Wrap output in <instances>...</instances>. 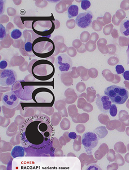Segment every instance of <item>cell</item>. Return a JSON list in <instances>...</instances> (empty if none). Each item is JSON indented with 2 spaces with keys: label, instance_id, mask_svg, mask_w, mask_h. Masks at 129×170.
Here are the masks:
<instances>
[{
  "label": "cell",
  "instance_id": "1",
  "mask_svg": "<svg viewBox=\"0 0 129 170\" xmlns=\"http://www.w3.org/2000/svg\"><path fill=\"white\" fill-rule=\"evenodd\" d=\"M20 131L22 145L40 148L49 143L53 128L49 117L42 114L27 118L20 127Z\"/></svg>",
  "mask_w": 129,
  "mask_h": 170
},
{
  "label": "cell",
  "instance_id": "2",
  "mask_svg": "<svg viewBox=\"0 0 129 170\" xmlns=\"http://www.w3.org/2000/svg\"><path fill=\"white\" fill-rule=\"evenodd\" d=\"M33 76L40 80H46L51 78L55 73L53 64L47 60H36L31 67Z\"/></svg>",
  "mask_w": 129,
  "mask_h": 170
},
{
  "label": "cell",
  "instance_id": "3",
  "mask_svg": "<svg viewBox=\"0 0 129 170\" xmlns=\"http://www.w3.org/2000/svg\"><path fill=\"white\" fill-rule=\"evenodd\" d=\"M54 42L48 38L43 37L36 39L33 42V53L39 57H49L54 52Z\"/></svg>",
  "mask_w": 129,
  "mask_h": 170
},
{
  "label": "cell",
  "instance_id": "4",
  "mask_svg": "<svg viewBox=\"0 0 129 170\" xmlns=\"http://www.w3.org/2000/svg\"><path fill=\"white\" fill-rule=\"evenodd\" d=\"M104 94L114 104H124L129 97V92L125 88L112 85L105 89Z\"/></svg>",
  "mask_w": 129,
  "mask_h": 170
},
{
  "label": "cell",
  "instance_id": "5",
  "mask_svg": "<svg viewBox=\"0 0 129 170\" xmlns=\"http://www.w3.org/2000/svg\"><path fill=\"white\" fill-rule=\"evenodd\" d=\"M34 87L30 85L24 80H19L13 85L11 91L14 92L20 99L29 101L32 99V95Z\"/></svg>",
  "mask_w": 129,
  "mask_h": 170
},
{
  "label": "cell",
  "instance_id": "6",
  "mask_svg": "<svg viewBox=\"0 0 129 170\" xmlns=\"http://www.w3.org/2000/svg\"><path fill=\"white\" fill-rule=\"evenodd\" d=\"M32 98L36 103L52 106L55 101L54 95L50 90L40 88L35 90L32 94Z\"/></svg>",
  "mask_w": 129,
  "mask_h": 170
},
{
  "label": "cell",
  "instance_id": "7",
  "mask_svg": "<svg viewBox=\"0 0 129 170\" xmlns=\"http://www.w3.org/2000/svg\"><path fill=\"white\" fill-rule=\"evenodd\" d=\"M17 74L12 69L2 70L0 74V84L3 87L11 86L16 82Z\"/></svg>",
  "mask_w": 129,
  "mask_h": 170
},
{
  "label": "cell",
  "instance_id": "8",
  "mask_svg": "<svg viewBox=\"0 0 129 170\" xmlns=\"http://www.w3.org/2000/svg\"><path fill=\"white\" fill-rule=\"evenodd\" d=\"M55 64L57 69L62 73L69 71L73 65L71 58L65 54L59 55L55 60Z\"/></svg>",
  "mask_w": 129,
  "mask_h": 170
},
{
  "label": "cell",
  "instance_id": "9",
  "mask_svg": "<svg viewBox=\"0 0 129 170\" xmlns=\"http://www.w3.org/2000/svg\"><path fill=\"white\" fill-rule=\"evenodd\" d=\"M99 138L96 133L92 132H87L82 136V144L87 151H91L98 144Z\"/></svg>",
  "mask_w": 129,
  "mask_h": 170
},
{
  "label": "cell",
  "instance_id": "10",
  "mask_svg": "<svg viewBox=\"0 0 129 170\" xmlns=\"http://www.w3.org/2000/svg\"><path fill=\"white\" fill-rule=\"evenodd\" d=\"M93 15L91 11L78 14L76 19V24L82 29H86L91 25Z\"/></svg>",
  "mask_w": 129,
  "mask_h": 170
},
{
  "label": "cell",
  "instance_id": "11",
  "mask_svg": "<svg viewBox=\"0 0 129 170\" xmlns=\"http://www.w3.org/2000/svg\"><path fill=\"white\" fill-rule=\"evenodd\" d=\"M2 101L5 107L7 108H13L17 106L19 98L14 92L11 91L3 94Z\"/></svg>",
  "mask_w": 129,
  "mask_h": 170
},
{
  "label": "cell",
  "instance_id": "12",
  "mask_svg": "<svg viewBox=\"0 0 129 170\" xmlns=\"http://www.w3.org/2000/svg\"><path fill=\"white\" fill-rule=\"evenodd\" d=\"M96 104L99 111L106 113L110 108L112 102L108 96H98L96 99Z\"/></svg>",
  "mask_w": 129,
  "mask_h": 170
},
{
  "label": "cell",
  "instance_id": "13",
  "mask_svg": "<svg viewBox=\"0 0 129 170\" xmlns=\"http://www.w3.org/2000/svg\"><path fill=\"white\" fill-rule=\"evenodd\" d=\"M32 42H29V41H27L22 44L21 45L22 47V50H20L21 54L24 55V56H28L29 57L31 56H35L33 52V48H32Z\"/></svg>",
  "mask_w": 129,
  "mask_h": 170
},
{
  "label": "cell",
  "instance_id": "14",
  "mask_svg": "<svg viewBox=\"0 0 129 170\" xmlns=\"http://www.w3.org/2000/svg\"><path fill=\"white\" fill-rule=\"evenodd\" d=\"M120 31L124 36L129 37V20H123L120 25Z\"/></svg>",
  "mask_w": 129,
  "mask_h": 170
},
{
  "label": "cell",
  "instance_id": "15",
  "mask_svg": "<svg viewBox=\"0 0 129 170\" xmlns=\"http://www.w3.org/2000/svg\"><path fill=\"white\" fill-rule=\"evenodd\" d=\"M24 149L23 147L20 146H16L11 151V155L14 158L24 157Z\"/></svg>",
  "mask_w": 129,
  "mask_h": 170
},
{
  "label": "cell",
  "instance_id": "16",
  "mask_svg": "<svg viewBox=\"0 0 129 170\" xmlns=\"http://www.w3.org/2000/svg\"><path fill=\"white\" fill-rule=\"evenodd\" d=\"M78 7L77 5H71L68 10V15L69 19L78 16Z\"/></svg>",
  "mask_w": 129,
  "mask_h": 170
},
{
  "label": "cell",
  "instance_id": "17",
  "mask_svg": "<svg viewBox=\"0 0 129 170\" xmlns=\"http://www.w3.org/2000/svg\"><path fill=\"white\" fill-rule=\"evenodd\" d=\"M22 36V32L19 29H14L11 33V36L14 39H18Z\"/></svg>",
  "mask_w": 129,
  "mask_h": 170
},
{
  "label": "cell",
  "instance_id": "18",
  "mask_svg": "<svg viewBox=\"0 0 129 170\" xmlns=\"http://www.w3.org/2000/svg\"><path fill=\"white\" fill-rule=\"evenodd\" d=\"M117 112H118V110H117V108L116 104L114 103L112 104L110 108L109 109V113H110V114L111 117H116L117 114Z\"/></svg>",
  "mask_w": 129,
  "mask_h": 170
},
{
  "label": "cell",
  "instance_id": "19",
  "mask_svg": "<svg viewBox=\"0 0 129 170\" xmlns=\"http://www.w3.org/2000/svg\"><path fill=\"white\" fill-rule=\"evenodd\" d=\"M91 2L88 0H82L81 2V7L83 10H87L91 7Z\"/></svg>",
  "mask_w": 129,
  "mask_h": 170
},
{
  "label": "cell",
  "instance_id": "20",
  "mask_svg": "<svg viewBox=\"0 0 129 170\" xmlns=\"http://www.w3.org/2000/svg\"><path fill=\"white\" fill-rule=\"evenodd\" d=\"M6 30L5 27H4V25L1 24L0 25V39L2 40L6 37Z\"/></svg>",
  "mask_w": 129,
  "mask_h": 170
},
{
  "label": "cell",
  "instance_id": "21",
  "mask_svg": "<svg viewBox=\"0 0 129 170\" xmlns=\"http://www.w3.org/2000/svg\"><path fill=\"white\" fill-rule=\"evenodd\" d=\"M116 71L118 74H121L125 72V69L122 65H117L115 67Z\"/></svg>",
  "mask_w": 129,
  "mask_h": 170
},
{
  "label": "cell",
  "instance_id": "22",
  "mask_svg": "<svg viewBox=\"0 0 129 170\" xmlns=\"http://www.w3.org/2000/svg\"><path fill=\"white\" fill-rule=\"evenodd\" d=\"M86 170H102V169L96 164H93L88 166Z\"/></svg>",
  "mask_w": 129,
  "mask_h": 170
},
{
  "label": "cell",
  "instance_id": "23",
  "mask_svg": "<svg viewBox=\"0 0 129 170\" xmlns=\"http://www.w3.org/2000/svg\"><path fill=\"white\" fill-rule=\"evenodd\" d=\"M8 65V62L6 60H2L0 62V68L1 69L5 70Z\"/></svg>",
  "mask_w": 129,
  "mask_h": 170
},
{
  "label": "cell",
  "instance_id": "24",
  "mask_svg": "<svg viewBox=\"0 0 129 170\" xmlns=\"http://www.w3.org/2000/svg\"><path fill=\"white\" fill-rule=\"evenodd\" d=\"M123 77L126 81H129V71H125L123 74Z\"/></svg>",
  "mask_w": 129,
  "mask_h": 170
},
{
  "label": "cell",
  "instance_id": "25",
  "mask_svg": "<svg viewBox=\"0 0 129 170\" xmlns=\"http://www.w3.org/2000/svg\"><path fill=\"white\" fill-rule=\"evenodd\" d=\"M77 134L74 132H71L69 134V137L71 139H74L77 138Z\"/></svg>",
  "mask_w": 129,
  "mask_h": 170
},
{
  "label": "cell",
  "instance_id": "26",
  "mask_svg": "<svg viewBox=\"0 0 129 170\" xmlns=\"http://www.w3.org/2000/svg\"><path fill=\"white\" fill-rule=\"evenodd\" d=\"M127 63L129 64V44L128 45V49L127 50Z\"/></svg>",
  "mask_w": 129,
  "mask_h": 170
}]
</instances>
